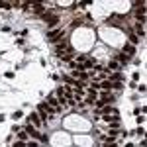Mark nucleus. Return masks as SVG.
<instances>
[{"label":"nucleus","instance_id":"5","mask_svg":"<svg viewBox=\"0 0 147 147\" xmlns=\"http://www.w3.org/2000/svg\"><path fill=\"white\" fill-rule=\"evenodd\" d=\"M47 106L55 108V112H57V110H59V98H55V96H49V98H47Z\"/></svg>","mask_w":147,"mask_h":147},{"label":"nucleus","instance_id":"18","mask_svg":"<svg viewBox=\"0 0 147 147\" xmlns=\"http://www.w3.org/2000/svg\"><path fill=\"white\" fill-rule=\"evenodd\" d=\"M118 59H120L122 63H127V55H120V57H118Z\"/></svg>","mask_w":147,"mask_h":147},{"label":"nucleus","instance_id":"10","mask_svg":"<svg viewBox=\"0 0 147 147\" xmlns=\"http://www.w3.org/2000/svg\"><path fill=\"white\" fill-rule=\"evenodd\" d=\"M57 22H59V18H57V16H51V18H45V24L49 26V28H53V26H55Z\"/></svg>","mask_w":147,"mask_h":147},{"label":"nucleus","instance_id":"9","mask_svg":"<svg viewBox=\"0 0 147 147\" xmlns=\"http://www.w3.org/2000/svg\"><path fill=\"white\" fill-rule=\"evenodd\" d=\"M30 122H32V125H39L41 124V120H39V116H37V114H32V116H30Z\"/></svg>","mask_w":147,"mask_h":147},{"label":"nucleus","instance_id":"13","mask_svg":"<svg viewBox=\"0 0 147 147\" xmlns=\"http://www.w3.org/2000/svg\"><path fill=\"white\" fill-rule=\"evenodd\" d=\"M129 41H131V43H129V45H134V47H136L137 43H139V37H137L136 34H131V35H129Z\"/></svg>","mask_w":147,"mask_h":147},{"label":"nucleus","instance_id":"2","mask_svg":"<svg viewBox=\"0 0 147 147\" xmlns=\"http://www.w3.org/2000/svg\"><path fill=\"white\" fill-rule=\"evenodd\" d=\"M63 51H65V53H67V51H69V43H67V41H65V39H63L61 43H57V47H55V53H57V55H59V57L63 55Z\"/></svg>","mask_w":147,"mask_h":147},{"label":"nucleus","instance_id":"4","mask_svg":"<svg viewBox=\"0 0 147 147\" xmlns=\"http://www.w3.org/2000/svg\"><path fill=\"white\" fill-rule=\"evenodd\" d=\"M26 134H30L32 137H37V139H45V137L41 136V134H39V131L35 129L34 125H28V127H26Z\"/></svg>","mask_w":147,"mask_h":147},{"label":"nucleus","instance_id":"8","mask_svg":"<svg viewBox=\"0 0 147 147\" xmlns=\"http://www.w3.org/2000/svg\"><path fill=\"white\" fill-rule=\"evenodd\" d=\"M136 35L139 37H145V28H143V24H136Z\"/></svg>","mask_w":147,"mask_h":147},{"label":"nucleus","instance_id":"12","mask_svg":"<svg viewBox=\"0 0 147 147\" xmlns=\"http://www.w3.org/2000/svg\"><path fill=\"white\" fill-rule=\"evenodd\" d=\"M110 100H112V96H110V98H100V100H96V106H98V108H102V106H106Z\"/></svg>","mask_w":147,"mask_h":147},{"label":"nucleus","instance_id":"16","mask_svg":"<svg viewBox=\"0 0 147 147\" xmlns=\"http://www.w3.org/2000/svg\"><path fill=\"white\" fill-rule=\"evenodd\" d=\"M108 69H110V71H114V69H118V63H116V61H112V63L108 65Z\"/></svg>","mask_w":147,"mask_h":147},{"label":"nucleus","instance_id":"15","mask_svg":"<svg viewBox=\"0 0 147 147\" xmlns=\"http://www.w3.org/2000/svg\"><path fill=\"white\" fill-rule=\"evenodd\" d=\"M134 51H136V47H134V45H125L124 47V53H127V55H131Z\"/></svg>","mask_w":147,"mask_h":147},{"label":"nucleus","instance_id":"1","mask_svg":"<svg viewBox=\"0 0 147 147\" xmlns=\"http://www.w3.org/2000/svg\"><path fill=\"white\" fill-rule=\"evenodd\" d=\"M49 114H55V110H53L51 106H47V104H39V106H37V116H39L41 120H47Z\"/></svg>","mask_w":147,"mask_h":147},{"label":"nucleus","instance_id":"14","mask_svg":"<svg viewBox=\"0 0 147 147\" xmlns=\"http://www.w3.org/2000/svg\"><path fill=\"white\" fill-rule=\"evenodd\" d=\"M0 8H2V10H10L12 2H4V0H2V2H0Z\"/></svg>","mask_w":147,"mask_h":147},{"label":"nucleus","instance_id":"20","mask_svg":"<svg viewBox=\"0 0 147 147\" xmlns=\"http://www.w3.org/2000/svg\"><path fill=\"white\" fill-rule=\"evenodd\" d=\"M14 147H26V145H24V141H20V143H16Z\"/></svg>","mask_w":147,"mask_h":147},{"label":"nucleus","instance_id":"11","mask_svg":"<svg viewBox=\"0 0 147 147\" xmlns=\"http://www.w3.org/2000/svg\"><path fill=\"white\" fill-rule=\"evenodd\" d=\"M32 6H34V12H37V14H41V12L45 10V8H43V4H41V2H34V4H32Z\"/></svg>","mask_w":147,"mask_h":147},{"label":"nucleus","instance_id":"19","mask_svg":"<svg viewBox=\"0 0 147 147\" xmlns=\"http://www.w3.org/2000/svg\"><path fill=\"white\" fill-rule=\"evenodd\" d=\"M26 147H37V143H35V141H28V145Z\"/></svg>","mask_w":147,"mask_h":147},{"label":"nucleus","instance_id":"6","mask_svg":"<svg viewBox=\"0 0 147 147\" xmlns=\"http://www.w3.org/2000/svg\"><path fill=\"white\" fill-rule=\"evenodd\" d=\"M136 16H137V20H141V24L145 22V6H143V4H141V6H139V8H137Z\"/></svg>","mask_w":147,"mask_h":147},{"label":"nucleus","instance_id":"3","mask_svg":"<svg viewBox=\"0 0 147 147\" xmlns=\"http://www.w3.org/2000/svg\"><path fill=\"white\" fill-rule=\"evenodd\" d=\"M47 37H49L51 41H57L59 37H63V30H61V28H59V30H51V32L47 34Z\"/></svg>","mask_w":147,"mask_h":147},{"label":"nucleus","instance_id":"21","mask_svg":"<svg viewBox=\"0 0 147 147\" xmlns=\"http://www.w3.org/2000/svg\"><path fill=\"white\" fill-rule=\"evenodd\" d=\"M2 120H4V116H0V122H2Z\"/></svg>","mask_w":147,"mask_h":147},{"label":"nucleus","instance_id":"7","mask_svg":"<svg viewBox=\"0 0 147 147\" xmlns=\"http://www.w3.org/2000/svg\"><path fill=\"white\" fill-rule=\"evenodd\" d=\"M94 88H104V90H108V88H112V80H104L100 84H94Z\"/></svg>","mask_w":147,"mask_h":147},{"label":"nucleus","instance_id":"17","mask_svg":"<svg viewBox=\"0 0 147 147\" xmlns=\"http://www.w3.org/2000/svg\"><path fill=\"white\" fill-rule=\"evenodd\" d=\"M20 139L26 141V139H28V134H26V131H20Z\"/></svg>","mask_w":147,"mask_h":147}]
</instances>
